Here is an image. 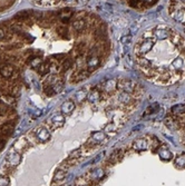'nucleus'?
<instances>
[{"instance_id": "1", "label": "nucleus", "mask_w": 185, "mask_h": 186, "mask_svg": "<svg viewBox=\"0 0 185 186\" xmlns=\"http://www.w3.org/2000/svg\"><path fill=\"white\" fill-rule=\"evenodd\" d=\"M153 47H154V40L151 38H146L142 40L135 47V51H136V55H146L153 49Z\"/></svg>"}, {"instance_id": "2", "label": "nucleus", "mask_w": 185, "mask_h": 186, "mask_svg": "<svg viewBox=\"0 0 185 186\" xmlns=\"http://www.w3.org/2000/svg\"><path fill=\"white\" fill-rule=\"evenodd\" d=\"M136 86L137 85L134 83V81L128 80V79H121V80L117 81V87H118L119 89H122L123 91L131 94V95L134 93Z\"/></svg>"}, {"instance_id": "3", "label": "nucleus", "mask_w": 185, "mask_h": 186, "mask_svg": "<svg viewBox=\"0 0 185 186\" xmlns=\"http://www.w3.org/2000/svg\"><path fill=\"white\" fill-rule=\"evenodd\" d=\"M171 33H172V30H171V29L161 27V28H157L154 30L153 36H154L155 39H157V40H165V39L170 38Z\"/></svg>"}, {"instance_id": "4", "label": "nucleus", "mask_w": 185, "mask_h": 186, "mask_svg": "<svg viewBox=\"0 0 185 186\" xmlns=\"http://www.w3.org/2000/svg\"><path fill=\"white\" fill-rule=\"evenodd\" d=\"M7 162L9 164V166H18L21 162V154L19 152H17V151H12V152H10L8 154V156H7Z\"/></svg>"}, {"instance_id": "5", "label": "nucleus", "mask_w": 185, "mask_h": 186, "mask_svg": "<svg viewBox=\"0 0 185 186\" xmlns=\"http://www.w3.org/2000/svg\"><path fill=\"white\" fill-rule=\"evenodd\" d=\"M35 135H36V138L38 139L39 142H47L50 138V134L49 130L46 127H38L34 130Z\"/></svg>"}, {"instance_id": "6", "label": "nucleus", "mask_w": 185, "mask_h": 186, "mask_svg": "<svg viewBox=\"0 0 185 186\" xmlns=\"http://www.w3.org/2000/svg\"><path fill=\"white\" fill-rule=\"evenodd\" d=\"M89 70L88 69H84V68H82V69H78L77 72H75L72 75V79H70V81L72 83H79V81L84 80V79H86L88 76H89Z\"/></svg>"}, {"instance_id": "7", "label": "nucleus", "mask_w": 185, "mask_h": 186, "mask_svg": "<svg viewBox=\"0 0 185 186\" xmlns=\"http://www.w3.org/2000/svg\"><path fill=\"white\" fill-rule=\"evenodd\" d=\"M171 16L180 22H185V8H173L170 9Z\"/></svg>"}, {"instance_id": "8", "label": "nucleus", "mask_w": 185, "mask_h": 186, "mask_svg": "<svg viewBox=\"0 0 185 186\" xmlns=\"http://www.w3.org/2000/svg\"><path fill=\"white\" fill-rule=\"evenodd\" d=\"M34 11H29V10H24V11H19L15 14L14 19L17 20L18 22H26L27 20H29L33 16Z\"/></svg>"}, {"instance_id": "9", "label": "nucleus", "mask_w": 185, "mask_h": 186, "mask_svg": "<svg viewBox=\"0 0 185 186\" xmlns=\"http://www.w3.org/2000/svg\"><path fill=\"white\" fill-rule=\"evenodd\" d=\"M15 74V68L9 64H5L0 67V75L4 78H10Z\"/></svg>"}, {"instance_id": "10", "label": "nucleus", "mask_w": 185, "mask_h": 186, "mask_svg": "<svg viewBox=\"0 0 185 186\" xmlns=\"http://www.w3.org/2000/svg\"><path fill=\"white\" fill-rule=\"evenodd\" d=\"M28 147H29V143H28V140L26 138H24V137L18 139L15 143V145H14V149L17 151V152H19L20 154L22 153V152H25V151H27Z\"/></svg>"}, {"instance_id": "11", "label": "nucleus", "mask_w": 185, "mask_h": 186, "mask_svg": "<svg viewBox=\"0 0 185 186\" xmlns=\"http://www.w3.org/2000/svg\"><path fill=\"white\" fill-rule=\"evenodd\" d=\"M117 88V80L116 79H108L102 84V90L106 93H113Z\"/></svg>"}, {"instance_id": "12", "label": "nucleus", "mask_w": 185, "mask_h": 186, "mask_svg": "<svg viewBox=\"0 0 185 186\" xmlns=\"http://www.w3.org/2000/svg\"><path fill=\"white\" fill-rule=\"evenodd\" d=\"M14 132V126L11 124H4L0 127V139L5 140L6 137L10 136Z\"/></svg>"}, {"instance_id": "13", "label": "nucleus", "mask_w": 185, "mask_h": 186, "mask_svg": "<svg viewBox=\"0 0 185 186\" xmlns=\"http://www.w3.org/2000/svg\"><path fill=\"white\" fill-rule=\"evenodd\" d=\"M172 67L175 69V72H182L185 69V59L183 57H176L172 62Z\"/></svg>"}, {"instance_id": "14", "label": "nucleus", "mask_w": 185, "mask_h": 186, "mask_svg": "<svg viewBox=\"0 0 185 186\" xmlns=\"http://www.w3.org/2000/svg\"><path fill=\"white\" fill-rule=\"evenodd\" d=\"M137 64H138L139 68L143 69V70H145V72L148 70L152 66L151 62L147 58L144 57V55H137Z\"/></svg>"}, {"instance_id": "15", "label": "nucleus", "mask_w": 185, "mask_h": 186, "mask_svg": "<svg viewBox=\"0 0 185 186\" xmlns=\"http://www.w3.org/2000/svg\"><path fill=\"white\" fill-rule=\"evenodd\" d=\"M86 64H87L88 70L92 72V70L96 69V68L99 66V58H98L97 56H95V55L89 56V57L86 59Z\"/></svg>"}, {"instance_id": "16", "label": "nucleus", "mask_w": 185, "mask_h": 186, "mask_svg": "<svg viewBox=\"0 0 185 186\" xmlns=\"http://www.w3.org/2000/svg\"><path fill=\"white\" fill-rule=\"evenodd\" d=\"M100 95H102V93L98 90L97 88H94L89 94H87V100L92 104H95L98 100H100V98H102Z\"/></svg>"}, {"instance_id": "17", "label": "nucleus", "mask_w": 185, "mask_h": 186, "mask_svg": "<svg viewBox=\"0 0 185 186\" xmlns=\"http://www.w3.org/2000/svg\"><path fill=\"white\" fill-rule=\"evenodd\" d=\"M73 10L69 9V8H67V9H63L60 12H59V18H60V20H61V22H64V24H67L69 20H70V18L73 17Z\"/></svg>"}, {"instance_id": "18", "label": "nucleus", "mask_w": 185, "mask_h": 186, "mask_svg": "<svg viewBox=\"0 0 185 186\" xmlns=\"http://www.w3.org/2000/svg\"><path fill=\"white\" fill-rule=\"evenodd\" d=\"M148 147V142L146 138H139L133 143V148L136 151H145Z\"/></svg>"}, {"instance_id": "19", "label": "nucleus", "mask_w": 185, "mask_h": 186, "mask_svg": "<svg viewBox=\"0 0 185 186\" xmlns=\"http://www.w3.org/2000/svg\"><path fill=\"white\" fill-rule=\"evenodd\" d=\"M92 140H94L96 144L104 143L106 140V134H105V132H102V130L94 132L92 134Z\"/></svg>"}, {"instance_id": "20", "label": "nucleus", "mask_w": 185, "mask_h": 186, "mask_svg": "<svg viewBox=\"0 0 185 186\" xmlns=\"http://www.w3.org/2000/svg\"><path fill=\"white\" fill-rule=\"evenodd\" d=\"M122 158H123V151L122 149H116V151H114L112 155L109 156L108 163H111V164H116V163L119 162Z\"/></svg>"}, {"instance_id": "21", "label": "nucleus", "mask_w": 185, "mask_h": 186, "mask_svg": "<svg viewBox=\"0 0 185 186\" xmlns=\"http://www.w3.org/2000/svg\"><path fill=\"white\" fill-rule=\"evenodd\" d=\"M74 109H75V104L73 101H69V100L65 101L60 107V110L63 114H70V113H73Z\"/></svg>"}, {"instance_id": "22", "label": "nucleus", "mask_w": 185, "mask_h": 186, "mask_svg": "<svg viewBox=\"0 0 185 186\" xmlns=\"http://www.w3.org/2000/svg\"><path fill=\"white\" fill-rule=\"evenodd\" d=\"M158 155H160V157L162 159H164V161H170L173 158V154L171 153L170 149H167L166 147H161L158 149Z\"/></svg>"}, {"instance_id": "23", "label": "nucleus", "mask_w": 185, "mask_h": 186, "mask_svg": "<svg viewBox=\"0 0 185 186\" xmlns=\"http://www.w3.org/2000/svg\"><path fill=\"white\" fill-rule=\"evenodd\" d=\"M86 27V22H85V20L84 19H80V18H78L76 19L75 21H73V28L75 31H77V33H80V31H83L84 29Z\"/></svg>"}, {"instance_id": "24", "label": "nucleus", "mask_w": 185, "mask_h": 186, "mask_svg": "<svg viewBox=\"0 0 185 186\" xmlns=\"http://www.w3.org/2000/svg\"><path fill=\"white\" fill-rule=\"evenodd\" d=\"M56 31H57V33H58L59 36H60L63 39H68L69 38V31H68V28H67L66 26L60 25V26H58V27L56 28Z\"/></svg>"}, {"instance_id": "25", "label": "nucleus", "mask_w": 185, "mask_h": 186, "mask_svg": "<svg viewBox=\"0 0 185 186\" xmlns=\"http://www.w3.org/2000/svg\"><path fill=\"white\" fill-rule=\"evenodd\" d=\"M64 122H65V119H64L63 115H57V116H54V117L51 118V120H50V124L53 125V127L56 128V127H60V126H63Z\"/></svg>"}, {"instance_id": "26", "label": "nucleus", "mask_w": 185, "mask_h": 186, "mask_svg": "<svg viewBox=\"0 0 185 186\" xmlns=\"http://www.w3.org/2000/svg\"><path fill=\"white\" fill-rule=\"evenodd\" d=\"M105 175V171L103 168H96L90 173V176L94 181H100Z\"/></svg>"}, {"instance_id": "27", "label": "nucleus", "mask_w": 185, "mask_h": 186, "mask_svg": "<svg viewBox=\"0 0 185 186\" xmlns=\"http://www.w3.org/2000/svg\"><path fill=\"white\" fill-rule=\"evenodd\" d=\"M50 67H51L50 62H43V64H41L38 68V74L39 75H41V76H45L46 74H48L49 72V70H50Z\"/></svg>"}, {"instance_id": "28", "label": "nucleus", "mask_w": 185, "mask_h": 186, "mask_svg": "<svg viewBox=\"0 0 185 186\" xmlns=\"http://www.w3.org/2000/svg\"><path fill=\"white\" fill-rule=\"evenodd\" d=\"M28 62H29V65L31 68L37 69V68H39V66H40L44 62H43V59H41L40 57H31V58H29Z\"/></svg>"}, {"instance_id": "29", "label": "nucleus", "mask_w": 185, "mask_h": 186, "mask_svg": "<svg viewBox=\"0 0 185 186\" xmlns=\"http://www.w3.org/2000/svg\"><path fill=\"white\" fill-rule=\"evenodd\" d=\"M66 175H67L66 171H64V169H57L56 173H55L54 181H53V183H55V182L64 181V179H65V177H66Z\"/></svg>"}, {"instance_id": "30", "label": "nucleus", "mask_w": 185, "mask_h": 186, "mask_svg": "<svg viewBox=\"0 0 185 186\" xmlns=\"http://www.w3.org/2000/svg\"><path fill=\"white\" fill-rule=\"evenodd\" d=\"M164 123H165V125L171 129V130H175V129L178 128V126H177V122H175V120L170 118V117H168V118H166V119L164 120Z\"/></svg>"}, {"instance_id": "31", "label": "nucleus", "mask_w": 185, "mask_h": 186, "mask_svg": "<svg viewBox=\"0 0 185 186\" xmlns=\"http://www.w3.org/2000/svg\"><path fill=\"white\" fill-rule=\"evenodd\" d=\"M172 113H174L176 115L184 114L185 113V104H178L172 107Z\"/></svg>"}, {"instance_id": "32", "label": "nucleus", "mask_w": 185, "mask_h": 186, "mask_svg": "<svg viewBox=\"0 0 185 186\" xmlns=\"http://www.w3.org/2000/svg\"><path fill=\"white\" fill-rule=\"evenodd\" d=\"M86 97H87V94H86L85 90H79L75 94V100L78 101V103H82Z\"/></svg>"}, {"instance_id": "33", "label": "nucleus", "mask_w": 185, "mask_h": 186, "mask_svg": "<svg viewBox=\"0 0 185 186\" xmlns=\"http://www.w3.org/2000/svg\"><path fill=\"white\" fill-rule=\"evenodd\" d=\"M158 104L157 103H155V104H152L151 106H148L146 109H145V111H144V115H151L153 114V113H155L156 110L158 109Z\"/></svg>"}, {"instance_id": "34", "label": "nucleus", "mask_w": 185, "mask_h": 186, "mask_svg": "<svg viewBox=\"0 0 185 186\" xmlns=\"http://www.w3.org/2000/svg\"><path fill=\"white\" fill-rule=\"evenodd\" d=\"M44 91L47 96H54L56 94V90L53 85H44Z\"/></svg>"}, {"instance_id": "35", "label": "nucleus", "mask_w": 185, "mask_h": 186, "mask_svg": "<svg viewBox=\"0 0 185 186\" xmlns=\"http://www.w3.org/2000/svg\"><path fill=\"white\" fill-rule=\"evenodd\" d=\"M117 129V126L114 123H108V124L105 125L104 127V132L105 133H115Z\"/></svg>"}, {"instance_id": "36", "label": "nucleus", "mask_w": 185, "mask_h": 186, "mask_svg": "<svg viewBox=\"0 0 185 186\" xmlns=\"http://www.w3.org/2000/svg\"><path fill=\"white\" fill-rule=\"evenodd\" d=\"M174 163H175V165L177 167H185V155H180V156H177V157L175 158V161H174Z\"/></svg>"}, {"instance_id": "37", "label": "nucleus", "mask_w": 185, "mask_h": 186, "mask_svg": "<svg viewBox=\"0 0 185 186\" xmlns=\"http://www.w3.org/2000/svg\"><path fill=\"white\" fill-rule=\"evenodd\" d=\"M73 66V62H72V59H65L63 62V65H61V70L63 72H67L68 69H70Z\"/></svg>"}, {"instance_id": "38", "label": "nucleus", "mask_w": 185, "mask_h": 186, "mask_svg": "<svg viewBox=\"0 0 185 186\" xmlns=\"http://www.w3.org/2000/svg\"><path fill=\"white\" fill-rule=\"evenodd\" d=\"M86 47H87L86 43H85V41H80V43H78L77 45H76V50H78V53L82 55V54L86 50Z\"/></svg>"}, {"instance_id": "39", "label": "nucleus", "mask_w": 185, "mask_h": 186, "mask_svg": "<svg viewBox=\"0 0 185 186\" xmlns=\"http://www.w3.org/2000/svg\"><path fill=\"white\" fill-rule=\"evenodd\" d=\"M127 1L132 8H137L138 6L143 5V0H127Z\"/></svg>"}, {"instance_id": "40", "label": "nucleus", "mask_w": 185, "mask_h": 186, "mask_svg": "<svg viewBox=\"0 0 185 186\" xmlns=\"http://www.w3.org/2000/svg\"><path fill=\"white\" fill-rule=\"evenodd\" d=\"M19 93V86L17 85H14V86L10 87V90H9V96H17Z\"/></svg>"}, {"instance_id": "41", "label": "nucleus", "mask_w": 185, "mask_h": 186, "mask_svg": "<svg viewBox=\"0 0 185 186\" xmlns=\"http://www.w3.org/2000/svg\"><path fill=\"white\" fill-rule=\"evenodd\" d=\"M80 155H82V149H80V148H78V149H76V151L72 152V154L69 155V157L76 158V159H78V158L80 157Z\"/></svg>"}, {"instance_id": "42", "label": "nucleus", "mask_w": 185, "mask_h": 186, "mask_svg": "<svg viewBox=\"0 0 185 186\" xmlns=\"http://www.w3.org/2000/svg\"><path fill=\"white\" fill-rule=\"evenodd\" d=\"M10 184L9 178L7 176H0V186H7Z\"/></svg>"}, {"instance_id": "43", "label": "nucleus", "mask_w": 185, "mask_h": 186, "mask_svg": "<svg viewBox=\"0 0 185 186\" xmlns=\"http://www.w3.org/2000/svg\"><path fill=\"white\" fill-rule=\"evenodd\" d=\"M131 41H132V36L131 35H125V36H123L122 38H121V43H124V45L129 43Z\"/></svg>"}, {"instance_id": "44", "label": "nucleus", "mask_w": 185, "mask_h": 186, "mask_svg": "<svg viewBox=\"0 0 185 186\" xmlns=\"http://www.w3.org/2000/svg\"><path fill=\"white\" fill-rule=\"evenodd\" d=\"M103 156H104V153H100V154H98L97 156H96V158H95V159H94V161H92V164H96V163L97 162H99V161H100V159H102V157Z\"/></svg>"}, {"instance_id": "45", "label": "nucleus", "mask_w": 185, "mask_h": 186, "mask_svg": "<svg viewBox=\"0 0 185 186\" xmlns=\"http://www.w3.org/2000/svg\"><path fill=\"white\" fill-rule=\"evenodd\" d=\"M6 35H7V33L5 31V29L0 28V40H1V39H5L6 38Z\"/></svg>"}, {"instance_id": "46", "label": "nucleus", "mask_w": 185, "mask_h": 186, "mask_svg": "<svg viewBox=\"0 0 185 186\" xmlns=\"http://www.w3.org/2000/svg\"><path fill=\"white\" fill-rule=\"evenodd\" d=\"M164 113H165V110L164 109H161L160 111H158V116L156 117V119H162V117H163V115H164Z\"/></svg>"}, {"instance_id": "47", "label": "nucleus", "mask_w": 185, "mask_h": 186, "mask_svg": "<svg viewBox=\"0 0 185 186\" xmlns=\"http://www.w3.org/2000/svg\"><path fill=\"white\" fill-rule=\"evenodd\" d=\"M4 146H5V140H4V139H0V151L4 148Z\"/></svg>"}, {"instance_id": "48", "label": "nucleus", "mask_w": 185, "mask_h": 186, "mask_svg": "<svg viewBox=\"0 0 185 186\" xmlns=\"http://www.w3.org/2000/svg\"><path fill=\"white\" fill-rule=\"evenodd\" d=\"M156 0H144V2H146L148 5H152V4H154Z\"/></svg>"}, {"instance_id": "49", "label": "nucleus", "mask_w": 185, "mask_h": 186, "mask_svg": "<svg viewBox=\"0 0 185 186\" xmlns=\"http://www.w3.org/2000/svg\"><path fill=\"white\" fill-rule=\"evenodd\" d=\"M141 128H143V126H142V125H139V126H137V127H134V128H133V130H138V129H141Z\"/></svg>"}, {"instance_id": "50", "label": "nucleus", "mask_w": 185, "mask_h": 186, "mask_svg": "<svg viewBox=\"0 0 185 186\" xmlns=\"http://www.w3.org/2000/svg\"><path fill=\"white\" fill-rule=\"evenodd\" d=\"M178 4H185V0H177Z\"/></svg>"}, {"instance_id": "51", "label": "nucleus", "mask_w": 185, "mask_h": 186, "mask_svg": "<svg viewBox=\"0 0 185 186\" xmlns=\"http://www.w3.org/2000/svg\"><path fill=\"white\" fill-rule=\"evenodd\" d=\"M184 144H185V139H184Z\"/></svg>"}, {"instance_id": "52", "label": "nucleus", "mask_w": 185, "mask_h": 186, "mask_svg": "<svg viewBox=\"0 0 185 186\" xmlns=\"http://www.w3.org/2000/svg\"><path fill=\"white\" fill-rule=\"evenodd\" d=\"M0 76H1V75H0Z\"/></svg>"}]
</instances>
